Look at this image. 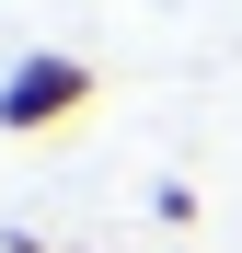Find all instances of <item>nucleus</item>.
<instances>
[{
	"mask_svg": "<svg viewBox=\"0 0 242 253\" xmlns=\"http://www.w3.org/2000/svg\"><path fill=\"white\" fill-rule=\"evenodd\" d=\"M93 58H69V46H35L0 69V138H47V126H81L93 115Z\"/></svg>",
	"mask_w": 242,
	"mask_h": 253,
	"instance_id": "obj_1",
	"label": "nucleus"
}]
</instances>
